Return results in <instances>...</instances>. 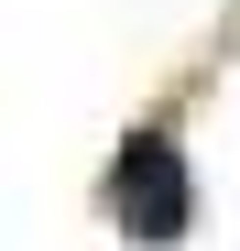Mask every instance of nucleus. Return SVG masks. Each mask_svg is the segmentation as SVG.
<instances>
[{"label": "nucleus", "instance_id": "1", "mask_svg": "<svg viewBox=\"0 0 240 251\" xmlns=\"http://www.w3.org/2000/svg\"><path fill=\"white\" fill-rule=\"evenodd\" d=\"M109 219H120V240H142V251H175L186 240L196 186H186V153H175L164 120H142V131L120 142V164H109Z\"/></svg>", "mask_w": 240, "mask_h": 251}]
</instances>
